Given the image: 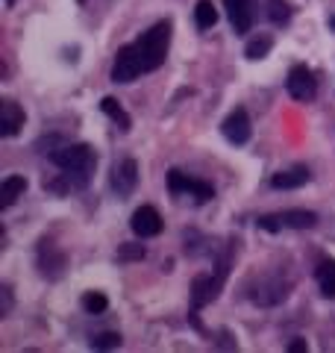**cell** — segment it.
<instances>
[{
    "mask_svg": "<svg viewBox=\"0 0 335 353\" xmlns=\"http://www.w3.org/2000/svg\"><path fill=\"white\" fill-rule=\"evenodd\" d=\"M168 48H171V21H159L141 39L132 44H124L115 53V65H112V83H132L141 74L156 71L168 59Z\"/></svg>",
    "mask_w": 335,
    "mask_h": 353,
    "instance_id": "obj_1",
    "label": "cell"
},
{
    "mask_svg": "<svg viewBox=\"0 0 335 353\" xmlns=\"http://www.w3.org/2000/svg\"><path fill=\"white\" fill-rule=\"evenodd\" d=\"M50 162L62 171H74V174H92L94 165H97V153L88 148V145H65V148H56L50 153Z\"/></svg>",
    "mask_w": 335,
    "mask_h": 353,
    "instance_id": "obj_2",
    "label": "cell"
},
{
    "mask_svg": "<svg viewBox=\"0 0 335 353\" xmlns=\"http://www.w3.org/2000/svg\"><path fill=\"white\" fill-rule=\"evenodd\" d=\"M267 233H279V230H312L318 224V215L309 209H285V212H274V215H262L256 221Z\"/></svg>",
    "mask_w": 335,
    "mask_h": 353,
    "instance_id": "obj_3",
    "label": "cell"
},
{
    "mask_svg": "<svg viewBox=\"0 0 335 353\" xmlns=\"http://www.w3.org/2000/svg\"><path fill=\"white\" fill-rule=\"evenodd\" d=\"M223 277H227V262H221V268L215 274H200V277L192 283V306L203 309L206 303H212L221 294Z\"/></svg>",
    "mask_w": 335,
    "mask_h": 353,
    "instance_id": "obj_4",
    "label": "cell"
},
{
    "mask_svg": "<svg viewBox=\"0 0 335 353\" xmlns=\"http://www.w3.org/2000/svg\"><path fill=\"white\" fill-rule=\"evenodd\" d=\"M168 189H171V194H192L197 203H206L215 197V189H212L209 183L203 180H194V176H188L183 171H168Z\"/></svg>",
    "mask_w": 335,
    "mask_h": 353,
    "instance_id": "obj_5",
    "label": "cell"
},
{
    "mask_svg": "<svg viewBox=\"0 0 335 353\" xmlns=\"http://www.w3.org/2000/svg\"><path fill=\"white\" fill-rule=\"evenodd\" d=\"M285 88H288V94H292L294 101L309 103L312 97L318 94V80H315V74H312V68H306V65H294V68L288 71Z\"/></svg>",
    "mask_w": 335,
    "mask_h": 353,
    "instance_id": "obj_6",
    "label": "cell"
},
{
    "mask_svg": "<svg viewBox=\"0 0 335 353\" xmlns=\"http://www.w3.org/2000/svg\"><path fill=\"white\" fill-rule=\"evenodd\" d=\"M221 132H223V139L232 141V145H247L250 141V115L244 112V109H232V112L223 118V124H221Z\"/></svg>",
    "mask_w": 335,
    "mask_h": 353,
    "instance_id": "obj_7",
    "label": "cell"
},
{
    "mask_svg": "<svg viewBox=\"0 0 335 353\" xmlns=\"http://www.w3.org/2000/svg\"><path fill=\"white\" fill-rule=\"evenodd\" d=\"M288 289H292V283H285V280H279V277H262L259 285L250 292V297H253L256 303H262V306H274L279 301H285Z\"/></svg>",
    "mask_w": 335,
    "mask_h": 353,
    "instance_id": "obj_8",
    "label": "cell"
},
{
    "mask_svg": "<svg viewBox=\"0 0 335 353\" xmlns=\"http://www.w3.org/2000/svg\"><path fill=\"white\" fill-rule=\"evenodd\" d=\"M132 233H136L139 239H153L162 233V215L156 212L153 206H141L132 212V221H130Z\"/></svg>",
    "mask_w": 335,
    "mask_h": 353,
    "instance_id": "obj_9",
    "label": "cell"
},
{
    "mask_svg": "<svg viewBox=\"0 0 335 353\" xmlns=\"http://www.w3.org/2000/svg\"><path fill=\"white\" fill-rule=\"evenodd\" d=\"M139 185V162L136 159H124L121 165H115L112 171V189H115L121 197H130Z\"/></svg>",
    "mask_w": 335,
    "mask_h": 353,
    "instance_id": "obj_10",
    "label": "cell"
},
{
    "mask_svg": "<svg viewBox=\"0 0 335 353\" xmlns=\"http://www.w3.org/2000/svg\"><path fill=\"white\" fill-rule=\"evenodd\" d=\"M227 18L236 32H250L253 27V0H223Z\"/></svg>",
    "mask_w": 335,
    "mask_h": 353,
    "instance_id": "obj_11",
    "label": "cell"
},
{
    "mask_svg": "<svg viewBox=\"0 0 335 353\" xmlns=\"http://www.w3.org/2000/svg\"><path fill=\"white\" fill-rule=\"evenodd\" d=\"M39 265H41L44 277H59L65 271V253L56 250L53 241H41L39 245Z\"/></svg>",
    "mask_w": 335,
    "mask_h": 353,
    "instance_id": "obj_12",
    "label": "cell"
},
{
    "mask_svg": "<svg viewBox=\"0 0 335 353\" xmlns=\"http://www.w3.org/2000/svg\"><path fill=\"white\" fill-rule=\"evenodd\" d=\"M24 127V109H21L15 101H3L0 103V136H15Z\"/></svg>",
    "mask_w": 335,
    "mask_h": 353,
    "instance_id": "obj_13",
    "label": "cell"
},
{
    "mask_svg": "<svg viewBox=\"0 0 335 353\" xmlns=\"http://www.w3.org/2000/svg\"><path fill=\"white\" fill-rule=\"evenodd\" d=\"M312 180L309 168H303V165H297V168L292 171H279L271 176V185L274 189H300V185H306Z\"/></svg>",
    "mask_w": 335,
    "mask_h": 353,
    "instance_id": "obj_14",
    "label": "cell"
},
{
    "mask_svg": "<svg viewBox=\"0 0 335 353\" xmlns=\"http://www.w3.org/2000/svg\"><path fill=\"white\" fill-rule=\"evenodd\" d=\"M24 192H27V180H24V176H18V174L6 176V180L0 183V206L9 209Z\"/></svg>",
    "mask_w": 335,
    "mask_h": 353,
    "instance_id": "obj_15",
    "label": "cell"
},
{
    "mask_svg": "<svg viewBox=\"0 0 335 353\" xmlns=\"http://www.w3.org/2000/svg\"><path fill=\"white\" fill-rule=\"evenodd\" d=\"M194 21H197V27L200 30H212L218 24V9L212 0H197V6H194Z\"/></svg>",
    "mask_w": 335,
    "mask_h": 353,
    "instance_id": "obj_16",
    "label": "cell"
},
{
    "mask_svg": "<svg viewBox=\"0 0 335 353\" xmlns=\"http://www.w3.org/2000/svg\"><path fill=\"white\" fill-rule=\"evenodd\" d=\"M100 109H103V112L112 118V121H115V124L121 127V130H130L132 127V121H130V115L124 112V106H121L118 101H115V97H103V101H100Z\"/></svg>",
    "mask_w": 335,
    "mask_h": 353,
    "instance_id": "obj_17",
    "label": "cell"
},
{
    "mask_svg": "<svg viewBox=\"0 0 335 353\" xmlns=\"http://www.w3.org/2000/svg\"><path fill=\"white\" fill-rule=\"evenodd\" d=\"M318 285H321V292L327 294V297H335V259L321 262V268H318Z\"/></svg>",
    "mask_w": 335,
    "mask_h": 353,
    "instance_id": "obj_18",
    "label": "cell"
},
{
    "mask_svg": "<svg viewBox=\"0 0 335 353\" xmlns=\"http://www.w3.org/2000/svg\"><path fill=\"white\" fill-rule=\"evenodd\" d=\"M274 48V39L271 36H256L247 41V48H244V53H247V59H265L267 53H271Z\"/></svg>",
    "mask_w": 335,
    "mask_h": 353,
    "instance_id": "obj_19",
    "label": "cell"
},
{
    "mask_svg": "<svg viewBox=\"0 0 335 353\" xmlns=\"http://www.w3.org/2000/svg\"><path fill=\"white\" fill-rule=\"evenodd\" d=\"M267 18H271L276 27L288 24V18H292V6H288V0H267Z\"/></svg>",
    "mask_w": 335,
    "mask_h": 353,
    "instance_id": "obj_20",
    "label": "cell"
},
{
    "mask_svg": "<svg viewBox=\"0 0 335 353\" xmlns=\"http://www.w3.org/2000/svg\"><path fill=\"white\" fill-rule=\"evenodd\" d=\"M106 306H109L106 294H100V292H85V294H83V309H85V312L97 315V312H103Z\"/></svg>",
    "mask_w": 335,
    "mask_h": 353,
    "instance_id": "obj_21",
    "label": "cell"
},
{
    "mask_svg": "<svg viewBox=\"0 0 335 353\" xmlns=\"http://www.w3.org/2000/svg\"><path fill=\"white\" fill-rule=\"evenodd\" d=\"M144 256H148L144 245H121V250H118V259L121 262H141Z\"/></svg>",
    "mask_w": 335,
    "mask_h": 353,
    "instance_id": "obj_22",
    "label": "cell"
},
{
    "mask_svg": "<svg viewBox=\"0 0 335 353\" xmlns=\"http://www.w3.org/2000/svg\"><path fill=\"white\" fill-rule=\"evenodd\" d=\"M92 347L94 350H112V347H121V336L118 333H100L92 339Z\"/></svg>",
    "mask_w": 335,
    "mask_h": 353,
    "instance_id": "obj_23",
    "label": "cell"
},
{
    "mask_svg": "<svg viewBox=\"0 0 335 353\" xmlns=\"http://www.w3.org/2000/svg\"><path fill=\"white\" fill-rule=\"evenodd\" d=\"M306 350H309V345L303 339H294L292 345H288V353H306Z\"/></svg>",
    "mask_w": 335,
    "mask_h": 353,
    "instance_id": "obj_24",
    "label": "cell"
},
{
    "mask_svg": "<svg viewBox=\"0 0 335 353\" xmlns=\"http://www.w3.org/2000/svg\"><path fill=\"white\" fill-rule=\"evenodd\" d=\"M9 306H12V292H9V285H3V309H0V312H9Z\"/></svg>",
    "mask_w": 335,
    "mask_h": 353,
    "instance_id": "obj_25",
    "label": "cell"
},
{
    "mask_svg": "<svg viewBox=\"0 0 335 353\" xmlns=\"http://www.w3.org/2000/svg\"><path fill=\"white\" fill-rule=\"evenodd\" d=\"M12 3H15V0H6V6H12Z\"/></svg>",
    "mask_w": 335,
    "mask_h": 353,
    "instance_id": "obj_26",
    "label": "cell"
},
{
    "mask_svg": "<svg viewBox=\"0 0 335 353\" xmlns=\"http://www.w3.org/2000/svg\"><path fill=\"white\" fill-rule=\"evenodd\" d=\"M329 24H332V30H335V18H332V21H329Z\"/></svg>",
    "mask_w": 335,
    "mask_h": 353,
    "instance_id": "obj_27",
    "label": "cell"
},
{
    "mask_svg": "<svg viewBox=\"0 0 335 353\" xmlns=\"http://www.w3.org/2000/svg\"><path fill=\"white\" fill-rule=\"evenodd\" d=\"M80 3H83V0H80Z\"/></svg>",
    "mask_w": 335,
    "mask_h": 353,
    "instance_id": "obj_28",
    "label": "cell"
}]
</instances>
